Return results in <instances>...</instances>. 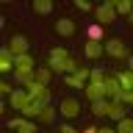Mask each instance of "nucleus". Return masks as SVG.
Here are the masks:
<instances>
[{"instance_id":"1","label":"nucleus","mask_w":133,"mask_h":133,"mask_svg":"<svg viewBox=\"0 0 133 133\" xmlns=\"http://www.w3.org/2000/svg\"><path fill=\"white\" fill-rule=\"evenodd\" d=\"M14 78L22 83V86H28V83L33 81V56L31 53L14 58Z\"/></svg>"},{"instance_id":"2","label":"nucleus","mask_w":133,"mask_h":133,"mask_svg":"<svg viewBox=\"0 0 133 133\" xmlns=\"http://www.w3.org/2000/svg\"><path fill=\"white\" fill-rule=\"evenodd\" d=\"M56 114H61L64 119L81 116V100H78V97H64L61 103H58V111H56Z\"/></svg>"},{"instance_id":"3","label":"nucleus","mask_w":133,"mask_h":133,"mask_svg":"<svg viewBox=\"0 0 133 133\" xmlns=\"http://www.w3.org/2000/svg\"><path fill=\"white\" fill-rule=\"evenodd\" d=\"M25 91H28L31 100H36V103H42V105H50V86H42V83L31 81L28 86H25Z\"/></svg>"},{"instance_id":"4","label":"nucleus","mask_w":133,"mask_h":133,"mask_svg":"<svg viewBox=\"0 0 133 133\" xmlns=\"http://www.w3.org/2000/svg\"><path fill=\"white\" fill-rule=\"evenodd\" d=\"M94 14H97V25H103V28L111 25V22H116V11H114V6H111V0L103 3V6H97Z\"/></svg>"},{"instance_id":"5","label":"nucleus","mask_w":133,"mask_h":133,"mask_svg":"<svg viewBox=\"0 0 133 133\" xmlns=\"http://www.w3.org/2000/svg\"><path fill=\"white\" fill-rule=\"evenodd\" d=\"M8 53H11L14 58L25 56V53H28V36H22V33L11 36V42H8Z\"/></svg>"},{"instance_id":"6","label":"nucleus","mask_w":133,"mask_h":133,"mask_svg":"<svg viewBox=\"0 0 133 133\" xmlns=\"http://www.w3.org/2000/svg\"><path fill=\"white\" fill-rule=\"evenodd\" d=\"M103 53H108L111 58H128V47H125L122 39H111L105 47H103Z\"/></svg>"},{"instance_id":"7","label":"nucleus","mask_w":133,"mask_h":133,"mask_svg":"<svg viewBox=\"0 0 133 133\" xmlns=\"http://www.w3.org/2000/svg\"><path fill=\"white\" fill-rule=\"evenodd\" d=\"M103 89H105V100H116L119 97V81H116V75L111 72V75H105V81H103Z\"/></svg>"},{"instance_id":"8","label":"nucleus","mask_w":133,"mask_h":133,"mask_svg":"<svg viewBox=\"0 0 133 133\" xmlns=\"http://www.w3.org/2000/svg\"><path fill=\"white\" fill-rule=\"evenodd\" d=\"M8 128H11V130H19V133H36V125H33L31 119H25V116L8 119Z\"/></svg>"},{"instance_id":"9","label":"nucleus","mask_w":133,"mask_h":133,"mask_svg":"<svg viewBox=\"0 0 133 133\" xmlns=\"http://www.w3.org/2000/svg\"><path fill=\"white\" fill-rule=\"evenodd\" d=\"M8 100H11V108H14V111H22L25 105H28V91L25 89H11V94H8Z\"/></svg>"},{"instance_id":"10","label":"nucleus","mask_w":133,"mask_h":133,"mask_svg":"<svg viewBox=\"0 0 133 133\" xmlns=\"http://www.w3.org/2000/svg\"><path fill=\"white\" fill-rule=\"evenodd\" d=\"M83 94H86L89 103H94V100H105V89H103V83H86V86H83Z\"/></svg>"},{"instance_id":"11","label":"nucleus","mask_w":133,"mask_h":133,"mask_svg":"<svg viewBox=\"0 0 133 133\" xmlns=\"http://www.w3.org/2000/svg\"><path fill=\"white\" fill-rule=\"evenodd\" d=\"M14 72V56L8 53V47H0V75Z\"/></svg>"},{"instance_id":"12","label":"nucleus","mask_w":133,"mask_h":133,"mask_svg":"<svg viewBox=\"0 0 133 133\" xmlns=\"http://www.w3.org/2000/svg\"><path fill=\"white\" fill-rule=\"evenodd\" d=\"M105 116H111V119H116V122H119L122 116H128V108H125L119 100H108V114H105Z\"/></svg>"},{"instance_id":"13","label":"nucleus","mask_w":133,"mask_h":133,"mask_svg":"<svg viewBox=\"0 0 133 133\" xmlns=\"http://www.w3.org/2000/svg\"><path fill=\"white\" fill-rule=\"evenodd\" d=\"M56 33H58V36H72V33H75V22L69 19V17L56 19Z\"/></svg>"},{"instance_id":"14","label":"nucleus","mask_w":133,"mask_h":133,"mask_svg":"<svg viewBox=\"0 0 133 133\" xmlns=\"http://www.w3.org/2000/svg\"><path fill=\"white\" fill-rule=\"evenodd\" d=\"M69 58H47V69L53 75H66V61H69Z\"/></svg>"},{"instance_id":"15","label":"nucleus","mask_w":133,"mask_h":133,"mask_svg":"<svg viewBox=\"0 0 133 133\" xmlns=\"http://www.w3.org/2000/svg\"><path fill=\"white\" fill-rule=\"evenodd\" d=\"M83 56L91 58V61L100 58V56H103V42H86V44H83Z\"/></svg>"},{"instance_id":"16","label":"nucleus","mask_w":133,"mask_h":133,"mask_svg":"<svg viewBox=\"0 0 133 133\" xmlns=\"http://www.w3.org/2000/svg\"><path fill=\"white\" fill-rule=\"evenodd\" d=\"M103 36H105V28H103V25H89V28H86V42H103Z\"/></svg>"},{"instance_id":"17","label":"nucleus","mask_w":133,"mask_h":133,"mask_svg":"<svg viewBox=\"0 0 133 133\" xmlns=\"http://www.w3.org/2000/svg\"><path fill=\"white\" fill-rule=\"evenodd\" d=\"M33 81L42 83V86H50V81H53V72H50L47 66H39V69H33Z\"/></svg>"},{"instance_id":"18","label":"nucleus","mask_w":133,"mask_h":133,"mask_svg":"<svg viewBox=\"0 0 133 133\" xmlns=\"http://www.w3.org/2000/svg\"><path fill=\"white\" fill-rule=\"evenodd\" d=\"M42 108H44L42 103H36V100H28V105L22 108V116H25V119H33V116H39V114H42Z\"/></svg>"},{"instance_id":"19","label":"nucleus","mask_w":133,"mask_h":133,"mask_svg":"<svg viewBox=\"0 0 133 133\" xmlns=\"http://www.w3.org/2000/svg\"><path fill=\"white\" fill-rule=\"evenodd\" d=\"M114 75H116V81H119V89L133 91V75L128 72V69H122V72H114Z\"/></svg>"},{"instance_id":"20","label":"nucleus","mask_w":133,"mask_h":133,"mask_svg":"<svg viewBox=\"0 0 133 133\" xmlns=\"http://www.w3.org/2000/svg\"><path fill=\"white\" fill-rule=\"evenodd\" d=\"M31 8H33L39 17H47L50 11H53V3H50V0H33V6H31Z\"/></svg>"},{"instance_id":"21","label":"nucleus","mask_w":133,"mask_h":133,"mask_svg":"<svg viewBox=\"0 0 133 133\" xmlns=\"http://www.w3.org/2000/svg\"><path fill=\"white\" fill-rule=\"evenodd\" d=\"M91 105V114L94 116H105L108 114V100H94V103H89Z\"/></svg>"},{"instance_id":"22","label":"nucleus","mask_w":133,"mask_h":133,"mask_svg":"<svg viewBox=\"0 0 133 133\" xmlns=\"http://www.w3.org/2000/svg\"><path fill=\"white\" fill-rule=\"evenodd\" d=\"M53 119H56V108H53V105H44V108H42V114H39V122L53 125Z\"/></svg>"},{"instance_id":"23","label":"nucleus","mask_w":133,"mask_h":133,"mask_svg":"<svg viewBox=\"0 0 133 133\" xmlns=\"http://www.w3.org/2000/svg\"><path fill=\"white\" fill-rule=\"evenodd\" d=\"M105 81V72L100 69V66H94V69H89V83H103Z\"/></svg>"},{"instance_id":"24","label":"nucleus","mask_w":133,"mask_h":133,"mask_svg":"<svg viewBox=\"0 0 133 133\" xmlns=\"http://www.w3.org/2000/svg\"><path fill=\"white\" fill-rule=\"evenodd\" d=\"M72 53L66 47H50V53H47V58H69Z\"/></svg>"},{"instance_id":"25","label":"nucleus","mask_w":133,"mask_h":133,"mask_svg":"<svg viewBox=\"0 0 133 133\" xmlns=\"http://www.w3.org/2000/svg\"><path fill=\"white\" fill-rule=\"evenodd\" d=\"M111 6H114L116 14H128V11H130V3H128V0H111Z\"/></svg>"},{"instance_id":"26","label":"nucleus","mask_w":133,"mask_h":133,"mask_svg":"<svg viewBox=\"0 0 133 133\" xmlns=\"http://www.w3.org/2000/svg\"><path fill=\"white\" fill-rule=\"evenodd\" d=\"M116 133H133V122H130V116H122V119H119V128H116Z\"/></svg>"},{"instance_id":"27","label":"nucleus","mask_w":133,"mask_h":133,"mask_svg":"<svg viewBox=\"0 0 133 133\" xmlns=\"http://www.w3.org/2000/svg\"><path fill=\"white\" fill-rule=\"evenodd\" d=\"M75 6L81 8V11H86V14H89V11H94V6H91V3H86V0H75Z\"/></svg>"},{"instance_id":"28","label":"nucleus","mask_w":133,"mask_h":133,"mask_svg":"<svg viewBox=\"0 0 133 133\" xmlns=\"http://www.w3.org/2000/svg\"><path fill=\"white\" fill-rule=\"evenodd\" d=\"M3 94H11V86H8V83H3V81H0V100H3Z\"/></svg>"},{"instance_id":"29","label":"nucleus","mask_w":133,"mask_h":133,"mask_svg":"<svg viewBox=\"0 0 133 133\" xmlns=\"http://www.w3.org/2000/svg\"><path fill=\"white\" fill-rule=\"evenodd\" d=\"M58 133H78V130H75V128H72V125H61V128H58Z\"/></svg>"},{"instance_id":"30","label":"nucleus","mask_w":133,"mask_h":133,"mask_svg":"<svg viewBox=\"0 0 133 133\" xmlns=\"http://www.w3.org/2000/svg\"><path fill=\"white\" fill-rule=\"evenodd\" d=\"M97 133H116L114 128H97Z\"/></svg>"},{"instance_id":"31","label":"nucleus","mask_w":133,"mask_h":133,"mask_svg":"<svg viewBox=\"0 0 133 133\" xmlns=\"http://www.w3.org/2000/svg\"><path fill=\"white\" fill-rule=\"evenodd\" d=\"M78 133H97V128H91V125H89L86 130H78Z\"/></svg>"},{"instance_id":"32","label":"nucleus","mask_w":133,"mask_h":133,"mask_svg":"<svg viewBox=\"0 0 133 133\" xmlns=\"http://www.w3.org/2000/svg\"><path fill=\"white\" fill-rule=\"evenodd\" d=\"M3 28H6V17L0 14V31H3Z\"/></svg>"},{"instance_id":"33","label":"nucleus","mask_w":133,"mask_h":133,"mask_svg":"<svg viewBox=\"0 0 133 133\" xmlns=\"http://www.w3.org/2000/svg\"><path fill=\"white\" fill-rule=\"evenodd\" d=\"M3 111H6V103H3V100H0V116H3Z\"/></svg>"}]
</instances>
